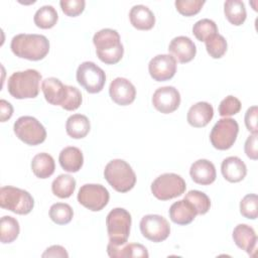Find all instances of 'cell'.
Here are the masks:
<instances>
[{
  "mask_svg": "<svg viewBox=\"0 0 258 258\" xmlns=\"http://www.w3.org/2000/svg\"><path fill=\"white\" fill-rule=\"evenodd\" d=\"M141 234L154 243L166 240L170 234V226L165 218L160 215H146L140 221Z\"/></svg>",
  "mask_w": 258,
  "mask_h": 258,
  "instance_id": "cell-12",
  "label": "cell"
},
{
  "mask_svg": "<svg viewBox=\"0 0 258 258\" xmlns=\"http://www.w3.org/2000/svg\"><path fill=\"white\" fill-rule=\"evenodd\" d=\"M110 199L108 189L102 184L86 183L81 186L78 192V202L93 212L104 209Z\"/></svg>",
  "mask_w": 258,
  "mask_h": 258,
  "instance_id": "cell-11",
  "label": "cell"
},
{
  "mask_svg": "<svg viewBox=\"0 0 258 258\" xmlns=\"http://www.w3.org/2000/svg\"><path fill=\"white\" fill-rule=\"evenodd\" d=\"M41 75L38 71L28 69L13 73L7 82L9 94L15 99H32L39 93Z\"/></svg>",
  "mask_w": 258,
  "mask_h": 258,
  "instance_id": "cell-3",
  "label": "cell"
},
{
  "mask_svg": "<svg viewBox=\"0 0 258 258\" xmlns=\"http://www.w3.org/2000/svg\"><path fill=\"white\" fill-rule=\"evenodd\" d=\"M107 253L112 258H125V257H145L149 256L147 249L136 243L114 245L109 243L107 246Z\"/></svg>",
  "mask_w": 258,
  "mask_h": 258,
  "instance_id": "cell-24",
  "label": "cell"
},
{
  "mask_svg": "<svg viewBox=\"0 0 258 258\" xmlns=\"http://www.w3.org/2000/svg\"><path fill=\"white\" fill-rule=\"evenodd\" d=\"M184 200L188 201L195 207L198 215L207 214L211 208L210 198L205 192L197 190V189L189 190L185 195Z\"/></svg>",
  "mask_w": 258,
  "mask_h": 258,
  "instance_id": "cell-35",
  "label": "cell"
},
{
  "mask_svg": "<svg viewBox=\"0 0 258 258\" xmlns=\"http://www.w3.org/2000/svg\"><path fill=\"white\" fill-rule=\"evenodd\" d=\"M224 13L228 21L236 26L242 25L247 16L245 4L241 0H227L224 3Z\"/></svg>",
  "mask_w": 258,
  "mask_h": 258,
  "instance_id": "cell-28",
  "label": "cell"
},
{
  "mask_svg": "<svg viewBox=\"0 0 258 258\" xmlns=\"http://www.w3.org/2000/svg\"><path fill=\"white\" fill-rule=\"evenodd\" d=\"M43 258L44 257H61V258H68L69 254L67 250L60 246V245H52L48 247L41 255Z\"/></svg>",
  "mask_w": 258,
  "mask_h": 258,
  "instance_id": "cell-43",
  "label": "cell"
},
{
  "mask_svg": "<svg viewBox=\"0 0 258 258\" xmlns=\"http://www.w3.org/2000/svg\"><path fill=\"white\" fill-rule=\"evenodd\" d=\"M82 93L80 90L73 86H68V96L61 108L67 111L77 110L82 104Z\"/></svg>",
  "mask_w": 258,
  "mask_h": 258,
  "instance_id": "cell-39",
  "label": "cell"
},
{
  "mask_svg": "<svg viewBox=\"0 0 258 258\" xmlns=\"http://www.w3.org/2000/svg\"><path fill=\"white\" fill-rule=\"evenodd\" d=\"M131 24L139 30H149L155 24V16L153 12L145 5H134L129 12Z\"/></svg>",
  "mask_w": 258,
  "mask_h": 258,
  "instance_id": "cell-23",
  "label": "cell"
},
{
  "mask_svg": "<svg viewBox=\"0 0 258 258\" xmlns=\"http://www.w3.org/2000/svg\"><path fill=\"white\" fill-rule=\"evenodd\" d=\"M0 207L18 215H27L34 207V200L27 190L6 185L0 189Z\"/></svg>",
  "mask_w": 258,
  "mask_h": 258,
  "instance_id": "cell-5",
  "label": "cell"
},
{
  "mask_svg": "<svg viewBox=\"0 0 258 258\" xmlns=\"http://www.w3.org/2000/svg\"><path fill=\"white\" fill-rule=\"evenodd\" d=\"M31 169L38 178H47L52 175L55 163L51 155L45 152L37 153L31 160Z\"/></svg>",
  "mask_w": 258,
  "mask_h": 258,
  "instance_id": "cell-27",
  "label": "cell"
},
{
  "mask_svg": "<svg viewBox=\"0 0 258 258\" xmlns=\"http://www.w3.org/2000/svg\"><path fill=\"white\" fill-rule=\"evenodd\" d=\"M148 72L156 82H165L176 73V60L170 54H157L148 63Z\"/></svg>",
  "mask_w": 258,
  "mask_h": 258,
  "instance_id": "cell-13",
  "label": "cell"
},
{
  "mask_svg": "<svg viewBox=\"0 0 258 258\" xmlns=\"http://www.w3.org/2000/svg\"><path fill=\"white\" fill-rule=\"evenodd\" d=\"M76 188V179L70 174H59L51 183V190L54 196L60 199L70 198Z\"/></svg>",
  "mask_w": 258,
  "mask_h": 258,
  "instance_id": "cell-29",
  "label": "cell"
},
{
  "mask_svg": "<svg viewBox=\"0 0 258 258\" xmlns=\"http://www.w3.org/2000/svg\"><path fill=\"white\" fill-rule=\"evenodd\" d=\"M168 51L170 52V55L175 58V60L185 63L194 59L197 53V47L189 37L180 35L174 37L170 41Z\"/></svg>",
  "mask_w": 258,
  "mask_h": 258,
  "instance_id": "cell-16",
  "label": "cell"
},
{
  "mask_svg": "<svg viewBox=\"0 0 258 258\" xmlns=\"http://www.w3.org/2000/svg\"><path fill=\"white\" fill-rule=\"evenodd\" d=\"M257 115H258V108L257 106L250 107L245 113V125L247 129L252 134H258V127H257Z\"/></svg>",
  "mask_w": 258,
  "mask_h": 258,
  "instance_id": "cell-41",
  "label": "cell"
},
{
  "mask_svg": "<svg viewBox=\"0 0 258 258\" xmlns=\"http://www.w3.org/2000/svg\"><path fill=\"white\" fill-rule=\"evenodd\" d=\"M240 213L243 217L251 220L258 216V198L256 194L246 195L240 202Z\"/></svg>",
  "mask_w": 258,
  "mask_h": 258,
  "instance_id": "cell-36",
  "label": "cell"
},
{
  "mask_svg": "<svg viewBox=\"0 0 258 258\" xmlns=\"http://www.w3.org/2000/svg\"><path fill=\"white\" fill-rule=\"evenodd\" d=\"M206 48L210 56L213 58H221L227 51V40L219 33L210 36L206 41Z\"/></svg>",
  "mask_w": 258,
  "mask_h": 258,
  "instance_id": "cell-34",
  "label": "cell"
},
{
  "mask_svg": "<svg viewBox=\"0 0 258 258\" xmlns=\"http://www.w3.org/2000/svg\"><path fill=\"white\" fill-rule=\"evenodd\" d=\"M109 95L113 102L120 106H127L134 102L136 89L134 85L125 78L114 79L109 87Z\"/></svg>",
  "mask_w": 258,
  "mask_h": 258,
  "instance_id": "cell-15",
  "label": "cell"
},
{
  "mask_svg": "<svg viewBox=\"0 0 258 258\" xmlns=\"http://www.w3.org/2000/svg\"><path fill=\"white\" fill-rule=\"evenodd\" d=\"M59 5L66 15L76 17L84 11L86 2L84 0H61Z\"/></svg>",
  "mask_w": 258,
  "mask_h": 258,
  "instance_id": "cell-40",
  "label": "cell"
},
{
  "mask_svg": "<svg viewBox=\"0 0 258 258\" xmlns=\"http://www.w3.org/2000/svg\"><path fill=\"white\" fill-rule=\"evenodd\" d=\"M257 135L258 134H252L248 136V138L245 141L244 150L246 155L253 160H256L258 158V150H257Z\"/></svg>",
  "mask_w": 258,
  "mask_h": 258,
  "instance_id": "cell-42",
  "label": "cell"
},
{
  "mask_svg": "<svg viewBox=\"0 0 258 258\" xmlns=\"http://www.w3.org/2000/svg\"><path fill=\"white\" fill-rule=\"evenodd\" d=\"M106 226L109 243L114 245L125 244L130 234L131 215L123 208H115L107 215Z\"/></svg>",
  "mask_w": 258,
  "mask_h": 258,
  "instance_id": "cell-6",
  "label": "cell"
},
{
  "mask_svg": "<svg viewBox=\"0 0 258 258\" xmlns=\"http://www.w3.org/2000/svg\"><path fill=\"white\" fill-rule=\"evenodd\" d=\"M192 33L200 41H206L210 36L218 33V26L212 19L203 18L194 24Z\"/></svg>",
  "mask_w": 258,
  "mask_h": 258,
  "instance_id": "cell-33",
  "label": "cell"
},
{
  "mask_svg": "<svg viewBox=\"0 0 258 258\" xmlns=\"http://www.w3.org/2000/svg\"><path fill=\"white\" fill-rule=\"evenodd\" d=\"M186 188L184 179L172 172L157 176L151 183V192L160 201H167L181 196Z\"/></svg>",
  "mask_w": 258,
  "mask_h": 258,
  "instance_id": "cell-7",
  "label": "cell"
},
{
  "mask_svg": "<svg viewBox=\"0 0 258 258\" xmlns=\"http://www.w3.org/2000/svg\"><path fill=\"white\" fill-rule=\"evenodd\" d=\"M221 171L225 179L230 182H239L247 174V167L244 161L237 156H229L222 161Z\"/></svg>",
  "mask_w": 258,
  "mask_h": 258,
  "instance_id": "cell-22",
  "label": "cell"
},
{
  "mask_svg": "<svg viewBox=\"0 0 258 258\" xmlns=\"http://www.w3.org/2000/svg\"><path fill=\"white\" fill-rule=\"evenodd\" d=\"M12 52L28 60H40L49 51V41L42 34L20 33L15 35L10 43Z\"/></svg>",
  "mask_w": 258,
  "mask_h": 258,
  "instance_id": "cell-1",
  "label": "cell"
},
{
  "mask_svg": "<svg viewBox=\"0 0 258 258\" xmlns=\"http://www.w3.org/2000/svg\"><path fill=\"white\" fill-rule=\"evenodd\" d=\"M235 244L250 256H254L257 250V235L252 227L246 224L237 225L232 234Z\"/></svg>",
  "mask_w": 258,
  "mask_h": 258,
  "instance_id": "cell-17",
  "label": "cell"
},
{
  "mask_svg": "<svg viewBox=\"0 0 258 258\" xmlns=\"http://www.w3.org/2000/svg\"><path fill=\"white\" fill-rule=\"evenodd\" d=\"M104 176L108 183L119 192H127L136 183V174L132 167L123 159H113L107 163Z\"/></svg>",
  "mask_w": 258,
  "mask_h": 258,
  "instance_id": "cell-4",
  "label": "cell"
},
{
  "mask_svg": "<svg viewBox=\"0 0 258 258\" xmlns=\"http://www.w3.org/2000/svg\"><path fill=\"white\" fill-rule=\"evenodd\" d=\"M14 133L21 141L28 145H38L46 138V130L43 125L32 116L19 117L13 126Z\"/></svg>",
  "mask_w": 258,
  "mask_h": 258,
  "instance_id": "cell-8",
  "label": "cell"
},
{
  "mask_svg": "<svg viewBox=\"0 0 258 258\" xmlns=\"http://www.w3.org/2000/svg\"><path fill=\"white\" fill-rule=\"evenodd\" d=\"M204 4V0H176L174 2L176 10L184 16H192L198 14Z\"/></svg>",
  "mask_w": 258,
  "mask_h": 258,
  "instance_id": "cell-37",
  "label": "cell"
},
{
  "mask_svg": "<svg viewBox=\"0 0 258 258\" xmlns=\"http://www.w3.org/2000/svg\"><path fill=\"white\" fill-rule=\"evenodd\" d=\"M13 114V107L12 105L7 102L6 100L2 99L0 101V118H1V122H5L8 119L11 118Z\"/></svg>",
  "mask_w": 258,
  "mask_h": 258,
  "instance_id": "cell-44",
  "label": "cell"
},
{
  "mask_svg": "<svg viewBox=\"0 0 258 258\" xmlns=\"http://www.w3.org/2000/svg\"><path fill=\"white\" fill-rule=\"evenodd\" d=\"M238 132L239 125L237 121L224 117L214 125L210 134L211 143L219 150H227L235 143Z\"/></svg>",
  "mask_w": 258,
  "mask_h": 258,
  "instance_id": "cell-9",
  "label": "cell"
},
{
  "mask_svg": "<svg viewBox=\"0 0 258 258\" xmlns=\"http://www.w3.org/2000/svg\"><path fill=\"white\" fill-rule=\"evenodd\" d=\"M20 227L18 221L11 216H3L0 221V240L3 244H9L16 240Z\"/></svg>",
  "mask_w": 258,
  "mask_h": 258,
  "instance_id": "cell-31",
  "label": "cell"
},
{
  "mask_svg": "<svg viewBox=\"0 0 258 258\" xmlns=\"http://www.w3.org/2000/svg\"><path fill=\"white\" fill-rule=\"evenodd\" d=\"M180 104V94L172 86L158 88L152 96L153 107L163 114L174 112Z\"/></svg>",
  "mask_w": 258,
  "mask_h": 258,
  "instance_id": "cell-14",
  "label": "cell"
},
{
  "mask_svg": "<svg viewBox=\"0 0 258 258\" xmlns=\"http://www.w3.org/2000/svg\"><path fill=\"white\" fill-rule=\"evenodd\" d=\"M41 90L45 100L50 105L61 107L68 96V85H63L61 81L53 77L42 81Z\"/></svg>",
  "mask_w": 258,
  "mask_h": 258,
  "instance_id": "cell-18",
  "label": "cell"
},
{
  "mask_svg": "<svg viewBox=\"0 0 258 258\" xmlns=\"http://www.w3.org/2000/svg\"><path fill=\"white\" fill-rule=\"evenodd\" d=\"M58 19L55 8L51 5H44L38 8L34 14L33 21L35 25L42 29H48L53 27Z\"/></svg>",
  "mask_w": 258,
  "mask_h": 258,
  "instance_id": "cell-30",
  "label": "cell"
},
{
  "mask_svg": "<svg viewBox=\"0 0 258 258\" xmlns=\"http://www.w3.org/2000/svg\"><path fill=\"white\" fill-rule=\"evenodd\" d=\"M93 43L99 59L104 63L115 64L121 60L124 48L117 30L111 28L99 30L94 34Z\"/></svg>",
  "mask_w": 258,
  "mask_h": 258,
  "instance_id": "cell-2",
  "label": "cell"
},
{
  "mask_svg": "<svg viewBox=\"0 0 258 258\" xmlns=\"http://www.w3.org/2000/svg\"><path fill=\"white\" fill-rule=\"evenodd\" d=\"M74 217V211L69 204L56 203L49 209V218L57 225L69 224Z\"/></svg>",
  "mask_w": 258,
  "mask_h": 258,
  "instance_id": "cell-32",
  "label": "cell"
},
{
  "mask_svg": "<svg viewBox=\"0 0 258 258\" xmlns=\"http://www.w3.org/2000/svg\"><path fill=\"white\" fill-rule=\"evenodd\" d=\"M189 174L196 183L202 185L213 183L217 177L215 165L208 159H199L195 161L189 168Z\"/></svg>",
  "mask_w": 258,
  "mask_h": 258,
  "instance_id": "cell-19",
  "label": "cell"
},
{
  "mask_svg": "<svg viewBox=\"0 0 258 258\" xmlns=\"http://www.w3.org/2000/svg\"><path fill=\"white\" fill-rule=\"evenodd\" d=\"M60 166L68 172H77L84 163V156L80 148L75 146L64 147L58 156Z\"/></svg>",
  "mask_w": 258,
  "mask_h": 258,
  "instance_id": "cell-25",
  "label": "cell"
},
{
  "mask_svg": "<svg viewBox=\"0 0 258 258\" xmlns=\"http://www.w3.org/2000/svg\"><path fill=\"white\" fill-rule=\"evenodd\" d=\"M91 124L87 116L83 114H74L70 116L66 123V131L74 139H81L90 132Z\"/></svg>",
  "mask_w": 258,
  "mask_h": 258,
  "instance_id": "cell-26",
  "label": "cell"
},
{
  "mask_svg": "<svg viewBox=\"0 0 258 258\" xmlns=\"http://www.w3.org/2000/svg\"><path fill=\"white\" fill-rule=\"evenodd\" d=\"M242 104L240 100L234 96H227L223 99L219 105V114L222 117H229L239 113Z\"/></svg>",
  "mask_w": 258,
  "mask_h": 258,
  "instance_id": "cell-38",
  "label": "cell"
},
{
  "mask_svg": "<svg viewBox=\"0 0 258 258\" xmlns=\"http://www.w3.org/2000/svg\"><path fill=\"white\" fill-rule=\"evenodd\" d=\"M170 220L177 225L190 224L198 215L195 207L186 200H179L173 203L168 211Z\"/></svg>",
  "mask_w": 258,
  "mask_h": 258,
  "instance_id": "cell-21",
  "label": "cell"
},
{
  "mask_svg": "<svg viewBox=\"0 0 258 258\" xmlns=\"http://www.w3.org/2000/svg\"><path fill=\"white\" fill-rule=\"evenodd\" d=\"M214 117V108L208 102H198L192 105L186 115L189 125L196 128L207 126Z\"/></svg>",
  "mask_w": 258,
  "mask_h": 258,
  "instance_id": "cell-20",
  "label": "cell"
},
{
  "mask_svg": "<svg viewBox=\"0 0 258 258\" xmlns=\"http://www.w3.org/2000/svg\"><path fill=\"white\" fill-rule=\"evenodd\" d=\"M78 83L90 94H96L103 90L106 83L105 72L93 61L82 62L77 70Z\"/></svg>",
  "mask_w": 258,
  "mask_h": 258,
  "instance_id": "cell-10",
  "label": "cell"
}]
</instances>
